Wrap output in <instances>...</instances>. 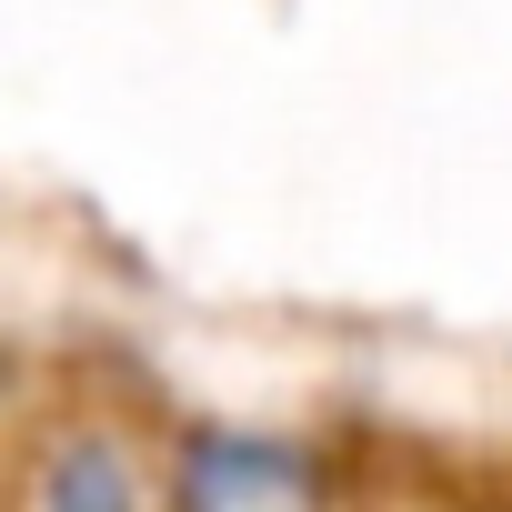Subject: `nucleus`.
Listing matches in <instances>:
<instances>
[{
  "label": "nucleus",
  "instance_id": "nucleus-1",
  "mask_svg": "<svg viewBox=\"0 0 512 512\" xmlns=\"http://www.w3.org/2000/svg\"><path fill=\"white\" fill-rule=\"evenodd\" d=\"M181 512H322V482L272 432H201L181 452Z\"/></svg>",
  "mask_w": 512,
  "mask_h": 512
},
{
  "label": "nucleus",
  "instance_id": "nucleus-2",
  "mask_svg": "<svg viewBox=\"0 0 512 512\" xmlns=\"http://www.w3.org/2000/svg\"><path fill=\"white\" fill-rule=\"evenodd\" d=\"M31 512H151V502H141V472H131V452H121L111 432H71V442L41 462Z\"/></svg>",
  "mask_w": 512,
  "mask_h": 512
}]
</instances>
